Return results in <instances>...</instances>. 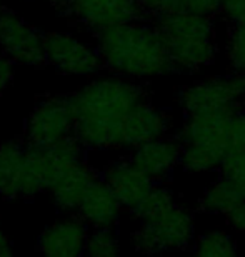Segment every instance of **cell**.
<instances>
[{"instance_id":"ffe728a7","label":"cell","mask_w":245,"mask_h":257,"mask_svg":"<svg viewBox=\"0 0 245 257\" xmlns=\"http://www.w3.org/2000/svg\"><path fill=\"white\" fill-rule=\"evenodd\" d=\"M222 52L228 70L245 77V19L228 22L223 34Z\"/></svg>"},{"instance_id":"f1b7e54d","label":"cell","mask_w":245,"mask_h":257,"mask_svg":"<svg viewBox=\"0 0 245 257\" xmlns=\"http://www.w3.org/2000/svg\"><path fill=\"white\" fill-rule=\"evenodd\" d=\"M178 257H195V254H182V255H178Z\"/></svg>"},{"instance_id":"8992f818","label":"cell","mask_w":245,"mask_h":257,"mask_svg":"<svg viewBox=\"0 0 245 257\" xmlns=\"http://www.w3.org/2000/svg\"><path fill=\"white\" fill-rule=\"evenodd\" d=\"M80 161H84V146L75 136H69L50 146L27 144L20 197H34L42 191H52L59 177Z\"/></svg>"},{"instance_id":"30bf717a","label":"cell","mask_w":245,"mask_h":257,"mask_svg":"<svg viewBox=\"0 0 245 257\" xmlns=\"http://www.w3.org/2000/svg\"><path fill=\"white\" fill-rule=\"evenodd\" d=\"M74 136V115L69 97H45L30 112L25 139L29 146H50Z\"/></svg>"},{"instance_id":"4fadbf2b","label":"cell","mask_w":245,"mask_h":257,"mask_svg":"<svg viewBox=\"0 0 245 257\" xmlns=\"http://www.w3.org/2000/svg\"><path fill=\"white\" fill-rule=\"evenodd\" d=\"M104 182L119 199L122 207L130 212H134L155 187V182L137 169L130 159H119L109 164L104 172Z\"/></svg>"},{"instance_id":"44dd1931","label":"cell","mask_w":245,"mask_h":257,"mask_svg":"<svg viewBox=\"0 0 245 257\" xmlns=\"http://www.w3.org/2000/svg\"><path fill=\"white\" fill-rule=\"evenodd\" d=\"M193 254L195 257H237V245L225 230L212 229L197 237Z\"/></svg>"},{"instance_id":"cb8c5ba5","label":"cell","mask_w":245,"mask_h":257,"mask_svg":"<svg viewBox=\"0 0 245 257\" xmlns=\"http://www.w3.org/2000/svg\"><path fill=\"white\" fill-rule=\"evenodd\" d=\"M227 22L245 19V0H220V12Z\"/></svg>"},{"instance_id":"8fae6325","label":"cell","mask_w":245,"mask_h":257,"mask_svg":"<svg viewBox=\"0 0 245 257\" xmlns=\"http://www.w3.org/2000/svg\"><path fill=\"white\" fill-rule=\"evenodd\" d=\"M67 12L95 35L144 17L134 0H84L72 4Z\"/></svg>"},{"instance_id":"277c9868","label":"cell","mask_w":245,"mask_h":257,"mask_svg":"<svg viewBox=\"0 0 245 257\" xmlns=\"http://www.w3.org/2000/svg\"><path fill=\"white\" fill-rule=\"evenodd\" d=\"M215 17L172 12L150 19L159 30L177 74H200L215 65L223 42Z\"/></svg>"},{"instance_id":"ba28073f","label":"cell","mask_w":245,"mask_h":257,"mask_svg":"<svg viewBox=\"0 0 245 257\" xmlns=\"http://www.w3.org/2000/svg\"><path fill=\"white\" fill-rule=\"evenodd\" d=\"M0 50L12 64L40 67L45 60V35L7 7H0Z\"/></svg>"},{"instance_id":"7a4b0ae2","label":"cell","mask_w":245,"mask_h":257,"mask_svg":"<svg viewBox=\"0 0 245 257\" xmlns=\"http://www.w3.org/2000/svg\"><path fill=\"white\" fill-rule=\"evenodd\" d=\"M102 65L109 74L134 82H147L175 74L159 30L142 17L95 35Z\"/></svg>"},{"instance_id":"2e32d148","label":"cell","mask_w":245,"mask_h":257,"mask_svg":"<svg viewBox=\"0 0 245 257\" xmlns=\"http://www.w3.org/2000/svg\"><path fill=\"white\" fill-rule=\"evenodd\" d=\"M99 179L97 172L85 161L77 162L75 166L69 167L54 184L52 194L55 204L62 210H79L85 194Z\"/></svg>"},{"instance_id":"9c48e42d","label":"cell","mask_w":245,"mask_h":257,"mask_svg":"<svg viewBox=\"0 0 245 257\" xmlns=\"http://www.w3.org/2000/svg\"><path fill=\"white\" fill-rule=\"evenodd\" d=\"M45 60L67 75L92 77L104 69L97 47L69 32L45 35Z\"/></svg>"},{"instance_id":"484cf974","label":"cell","mask_w":245,"mask_h":257,"mask_svg":"<svg viewBox=\"0 0 245 257\" xmlns=\"http://www.w3.org/2000/svg\"><path fill=\"white\" fill-rule=\"evenodd\" d=\"M14 77V67L12 62L5 57H0V94L7 89V85L12 82Z\"/></svg>"},{"instance_id":"52a82bcc","label":"cell","mask_w":245,"mask_h":257,"mask_svg":"<svg viewBox=\"0 0 245 257\" xmlns=\"http://www.w3.org/2000/svg\"><path fill=\"white\" fill-rule=\"evenodd\" d=\"M183 114L215 110H238L245 107V77L227 70L192 80L177 92Z\"/></svg>"},{"instance_id":"4316f807","label":"cell","mask_w":245,"mask_h":257,"mask_svg":"<svg viewBox=\"0 0 245 257\" xmlns=\"http://www.w3.org/2000/svg\"><path fill=\"white\" fill-rule=\"evenodd\" d=\"M0 257H14L12 254V244L7 239V235L4 234V230L0 229Z\"/></svg>"},{"instance_id":"d4e9b609","label":"cell","mask_w":245,"mask_h":257,"mask_svg":"<svg viewBox=\"0 0 245 257\" xmlns=\"http://www.w3.org/2000/svg\"><path fill=\"white\" fill-rule=\"evenodd\" d=\"M225 222L232 230L245 234V200L235 205L230 212L225 215Z\"/></svg>"},{"instance_id":"e0dca14e","label":"cell","mask_w":245,"mask_h":257,"mask_svg":"<svg viewBox=\"0 0 245 257\" xmlns=\"http://www.w3.org/2000/svg\"><path fill=\"white\" fill-rule=\"evenodd\" d=\"M25 149L17 141L0 146V194L4 197H20V181L25 167Z\"/></svg>"},{"instance_id":"6da1fadb","label":"cell","mask_w":245,"mask_h":257,"mask_svg":"<svg viewBox=\"0 0 245 257\" xmlns=\"http://www.w3.org/2000/svg\"><path fill=\"white\" fill-rule=\"evenodd\" d=\"M74 136L94 151H132L168 136L173 119L157 105L140 82L107 74L95 75L69 97Z\"/></svg>"},{"instance_id":"7c38bea8","label":"cell","mask_w":245,"mask_h":257,"mask_svg":"<svg viewBox=\"0 0 245 257\" xmlns=\"http://www.w3.org/2000/svg\"><path fill=\"white\" fill-rule=\"evenodd\" d=\"M182 144L175 136H163L144 142L130 151V162L155 184L167 181L180 167Z\"/></svg>"},{"instance_id":"83f0119b","label":"cell","mask_w":245,"mask_h":257,"mask_svg":"<svg viewBox=\"0 0 245 257\" xmlns=\"http://www.w3.org/2000/svg\"><path fill=\"white\" fill-rule=\"evenodd\" d=\"M77 2H84V0H65V9L64 10H69V7L72 4H77Z\"/></svg>"},{"instance_id":"603a6c76","label":"cell","mask_w":245,"mask_h":257,"mask_svg":"<svg viewBox=\"0 0 245 257\" xmlns=\"http://www.w3.org/2000/svg\"><path fill=\"white\" fill-rule=\"evenodd\" d=\"M220 176L240 187L245 194V149L228 154L220 167Z\"/></svg>"},{"instance_id":"7402d4cb","label":"cell","mask_w":245,"mask_h":257,"mask_svg":"<svg viewBox=\"0 0 245 257\" xmlns=\"http://www.w3.org/2000/svg\"><path fill=\"white\" fill-rule=\"evenodd\" d=\"M85 254L89 257H119L120 244L112 229H95L87 240Z\"/></svg>"},{"instance_id":"ac0fdd59","label":"cell","mask_w":245,"mask_h":257,"mask_svg":"<svg viewBox=\"0 0 245 257\" xmlns=\"http://www.w3.org/2000/svg\"><path fill=\"white\" fill-rule=\"evenodd\" d=\"M242 200H245V194L242 192V189L220 176L203 191L200 199H198V207L205 214L223 215L225 217Z\"/></svg>"},{"instance_id":"d6986e66","label":"cell","mask_w":245,"mask_h":257,"mask_svg":"<svg viewBox=\"0 0 245 257\" xmlns=\"http://www.w3.org/2000/svg\"><path fill=\"white\" fill-rule=\"evenodd\" d=\"M144 17L154 19L162 14L190 12L202 15H218L220 0H134Z\"/></svg>"},{"instance_id":"5bb4252c","label":"cell","mask_w":245,"mask_h":257,"mask_svg":"<svg viewBox=\"0 0 245 257\" xmlns=\"http://www.w3.org/2000/svg\"><path fill=\"white\" fill-rule=\"evenodd\" d=\"M89 229L80 217L57 220L40 234L39 249L44 257H80L85 252Z\"/></svg>"},{"instance_id":"9a60e30c","label":"cell","mask_w":245,"mask_h":257,"mask_svg":"<svg viewBox=\"0 0 245 257\" xmlns=\"http://www.w3.org/2000/svg\"><path fill=\"white\" fill-rule=\"evenodd\" d=\"M124 209L115 197L110 187L104 182V179L94 182L82 200L79 214L87 225L94 229H114L120 217V210Z\"/></svg>"},{"instance_id":"3957f363","label":"cell","mask_w":245,"mask_h":257,"mask_svg":"<svg viewBox=\"0 0 245 257\" xmlns=\"http://www.w3.org/2000/svg\"><path fill=\"white\" fill-rule=\"evenodd\" d=\"M132 214L140 222L132 234V244L142 255H182L193 247L198 237L193 212L178 202L163 184H155Z\"/></svg>"},{"instance_id":"5b68a950","label":"cell","mask_w":245,"mask_h":257,"mask_svg":"<svg viewBox=\"0 0 245 257\" xmlns=\"http://www.w3.org/2000/svg\"><path fill=\"white\" fill-rule=\"evenodd\" d=\"M233 112L237 110L197 112L183 117L175 134L182 144L180 169L183 172L202 176L220 171L225 157L232 152L228 125Z\"/></svg>"}]
</instances>
